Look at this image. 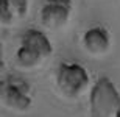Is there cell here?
Segmentation results:
<instances>
[{"label":"cell","mask_w":120,"mask_h":117,"mask_svg":"<svg viewBox=\"0 0 120 117\" xmlns=\"http://www.w3.org/2000/svg\"><path fill=\"white\" fill-rule=\"evenodd\" d=\"M53 55V45L44 31L30 28L20 36L16 61L23 69H34Z\"/></svg>","instance_id":"6da1fadb"},{"label":"cell","mask_w":120,"mask_h":117,"mask_svg":"<svg viewBox=\"0 0 120 117\" xmlns=\"http://www.w3.org/2000/svg\"><path fill=\"white\" fill-rule=\"evenodd\" d=\"M120 105V94L108 77H100L94 83L89 95L90 117H114Z\"/></svg>","instance_id":"7a4b0ae2"},{"label":"cell","mask_w":120,"mask_h":117,"mask_svg":"<svg viewBox=\"0 0 120 117\" xmlns=\"http://www.w3.org/2000/svg\"><path fill=\"white\" fill-rule=\"evenodd\" d=\"M0 103L16 113H27L33 105L31 86L27 80L9 75L0 80Z\"/></svg>","instance_id":"3957f363"},{"label":"cell","mask_w":120,"mask_h":117,"mask_svg":"<svg viewBox=\"0 0 120 117\" xmlns=\"http://www.w3.org/2000/svg\"><path fill=\"white\" fill-rule=\"evenodd\" d=\"M56 87L64 97L76 98L89 86V73L78 63H61L56 69Z\"/></svg>","instance_id":"277c9868"},{"label":"cell","mask_w":120,"mask_h":117,"mask_svg":"<svg viewBox=\"0 0 120 117\" xmlns=\"http://www.w3.org/2000/svg\"><path fill=\"white\" fill-rule=\"evenodd\" d=\"M72 0H45L41 8V22L49 30H59L69 22Z\"/></svg>","instance_id":"5b68a950"},{"label":"cell","mask_w":120,"mask_h":117,"mask_svg":"<svg viewBox=\"0 0 120 117\" xmlns=\"http://www.w3.org/2000/svg\"><path fill=\"white\" fill-rule=\"evenodd\" d=\"M83 45L86 52L94 56L105 55L111 47V34L103 27H90L83 34Z\"/></svg>","instance_id":"8992f818"},{"label":"cell","mask_w":120,"mask_h":117,"mask_svg":"<svg viewBox=\"0 0 120 117\" xmlns=\"http://www.w3.org/2000/svg\"><path fill=\"white\" fill-rule=\"evenodd\" d=\"M28 13V0H0V22L11 25L25 17Z\"/></svg>","instance_id":"52a82bcc"},{"label":"cell","mask_w":120,"mask_h":117,"mask_svg":"<svg viewBox=\"0 0 120 117\" xmlns=\"http://www.w3.org/2000/svg\"><path fill=\"white\" fill-rule=\"evenodd\" d=\"M3 67V52H2V47H0V70Z\"/></svg>","instance_id":"ba28073f"},{"label":"cell","mask_w":120,"mask_h":117,"mask_svg":"<svg viewBox=\"0 0 120 117\" xmlns=\"http://www.w3.org/2000/svg\"><path fill=\"white\" fill-rule=\"evenodd\" d=\"M114 117H120V105H119V108H117V113H116V116Z\"/></svg>","instance_id":"9c48e42d"}]
</instances>
